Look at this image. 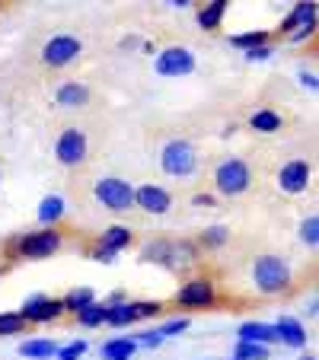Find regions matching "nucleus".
<instances>
[{"label":"nucleus","mask_w":319,"mask_h":360,"mask_svg":"<svg viewBox=\"0 0 319 360\" xmlns=\"http://www.w3.org/2000/svg\"><path fill=\"white\" fill-rule=\"evenodd\" d=\"M160 169L173 179H189L198 172V150L185 137H173L160 150Z\"/></svg>","instance_id":"3"},{"label":"nucleus","mask_w":319,"mask_h":360,"mask_svg":"<svg viewBox=\"0 0 319 360\" xmlns=\"http://www.w3.org/2000/svg\"><path fill=\"white\" fill-rule=\"evenodd\" d=\"M61 245H64V233L58 226H42V230H29L10 239L7 255L20 262H42V259H51Z\"/></svg>","instance_id":"1"},{"label":"nucleus","mask_w":319,"mask_h":360,"mask_svg":"<svg viewBox=\"0 0 319 360\" xmlns=\"http://www.w3.org/2000/svg\"><path fill=\"white\" fill-rule=\"evenodd\" d=\"M58 341L55 338H26V341H20V357H26V360H51L58 354Z\"/></svg>","instance_id":"19"},{"label":"nucleus","mask_w":319,"mask_h":360,"mask_svg":"<svg viewBox=\"0 0 319 360\" xmlns=\"http://www.w3.org/2000/svg\"><path fill=\"white\" fill-rule=\"evenodd\" d=\"M26 326H45V322H58L64 316L61 297H48V293H29L23 306L16 309Z\"/></svg>","instance_id":"7"},{"label":"nucleus","mask_w":319,"mask_h":360,"mask_svg":"<svg viewBox=\"0 0 319 360\" xmlns=\"http://www.w3.org/2000/svg\"><path fill=\"white\" fill-rule=\"evenodd\" d=\"M106 313H109V306L96 300V303H89L87 309L77 313V322H80L83 328H99V326H106Z\"/></svg>","instance_id":"28"},{"label":"nucleus","mask_w":319,"mask_h":360,"mask_svg":"<svg viewBox=\"0 0 319 360\" xmlns=\"http://www.w3.org/2000/svg\"><path fill=\"white\" fill-rule=\"evenodd\" d=\"M26 332V322H23L20 313H0V338H13V335H23Z\"/></svg>","instance_id":"32"},{"label":"nucleus","mask_w":319,"mask_h":360,"mask_svg":"<svg viewBox=\"0 0 319 360\" xmlns=\"http://www.w3.org/2000/svg\"><path fill=\"white\" fill-rule=\"evenodd\" d=\"M141 48H144V55H156V48H154V41H141Z\"/></svg>","instance_id":"42"},{"label":"nucleus","mask_w":319,"mask_h":360,"mask_svg":"<svg viewBox=\"0 0 319 360\" xmlns=\"http://www.w3.org/2000/svg\"><path fill=\"white\" fill-rule=\"evenodd\" d=\"M310 182H313V166L300 157L287 160L278 169V188L284 191V195H304V191L310 188Z\"/></svg>","instance_id":"12"},{"label":"nucleus","mask_w":319,"mask_h":360,"mask_svg":"<svg viewBox=\"0 0 319 360\" xmlns=\"http://www.w3.org/2000/svg\"><path fill=\"white\" fill-rule=\"evenodd\" d=\"M214 201H218V198L208 195V191H198V195H192V204H195V207H214Z\"/></svg>","instance_id":"40"},{"label":"nucleus","mask_w":319,"mask_h":360,"mask_svg":"<svg viewBox=\"0 0 319 360\" xmlns=\"http://www.w3.org/2000/svg\"><path fill=\"white\" fill-rule=\"evenodd\" d=\"M80 55H83V41L77 39V35H70V32L51 35V39L42 45V64L51 68V70L68 68V64H74Z\"/></svg>","instance_id":"8"},{"label":"nucleus","mask_w":319,"mask_h":360,"mask_svg":"<svg viewBox=\"0 0 319 360\" xmlns=\"http://www.w3.org/2000/svg\"><path fill=\"white\" fill-rule=\"evenodd\" d=\"M55 102L61 109H83L89 102V86L87 83H77V80H68L55 89Z\"/></svg>","instance_id":"16"},{"label":"nucleus","mask_w":319,"mask_h":360,"mask_svg":"<svg viewBox=\"0 0 319 360\" xmlns=\"http://www.w3.org/2000/svg\"><path fill=\"white\" fill-rule=\"evenodd\" d=\"M131 306H135L137 319H154L156 313H163V303H156V300H131Z\"/></svg>","instance_id":"35"},{"label":"nucleus","mask_w":319,"mask_h":360,"mask_svg":"<svg viewBox=\"0 0 319 360\" xmlns=\"http://www.w3.org/2000/svg\"><path fill=\"white\" fill-rule=\"evenodd\" d=\"M227 243H230V230H227L224 224L204 226V230L198 233V245H201V249H224Z\"/></svg>","instance_id":"27"},{"label":"nucleus","mask_w":319,"mask_h":360,"mask_svg":"<svg viewBox=\"0 0 319 360\" xmlns=\"http://www.w3.org/2000/svg\"><path fill=\"white\" fill-rule=\"evenodd\" d=\"M166 7H176V10H185V7H192V0H170Z\"/></svg>","instance_id":"41"},{"label":"nucleus","mask_w":319,"mask_h":360,"mask_svg":"<svg viewBox=\"0 0 319 360\" xmlns=\"http://www.w3.org/2000/svg\"><path fill=\"white\" fill-rule=\"evenodd\" d=\"M316 32V22H306L304 29H297V32H291L287 35V41H294V45H297V41H304V39H310V35Z\"/></svg>","instance_id":"39"},{"label":"nucleus","mask_w":319,"mask_h":360,"mask_svg":"<svg viewBox=\"0 0 319 360\" xmlns=\"http://www.w3.org/2000/svg\"><path fill=\"white\" fill-rule=\"evenodd\" d=\"M252 188V169L246 160L224 157L214 166V191L224 198H239Z\"/></svg>","instance_id":"4"},{"label":"nucleus","mask_w":319,"mask_h":360,"mask_svg":"<svg viewBox=\"0 0 319 360\" xmlns=\"http://www.w3.org/2000/svg\"><path fill=\"white\" fill-rule=\"evenodd\" d=\"M173 303L179 309H211L218 306V287L211 278H192L173 293Z\"/></svg>","instance_id":"9"},{"label":"nucleus","mask_w":319,"mask_h":360,"mask_svg":"<svg viewBox=\"0 0 319 360\" xmlns=\"http://www.w3.org/2000/svg\"><path fill=\"white\" fill-rule=\"evenodd\" d=\"M195 51L192 48H182V45H170L163 51H156L154 58V70L160 77H189L195 74Z\"/></svg>","instance_id":"10"},{"label":"nucleus","mask_w":319,"mask_h":360,"mask_svg":"<svg viewBox=\"0 0 319 360\" xmlns=\"http://www.w3.org/2000/svg\"><path fill=\"white\" fill-rule=\"evenodd\" d=\"M189 326H192V319L189 316H179V319H170V322H163V326L156 328L160 332V338H176V335H182V332H189Z\"/></svg>","instance_id":"34"},{"label":"nucleus","mask_w":319,"mask_h":360,"mask_svg":"<svg viewBox=\"0 0 319 360\" xmlns=\"http://www.w3.org/2000/svg\"><path fill=\"white\" fill-rule=\"evenodd\" d=\"M230 45L239 48V51H252V48H262V45H272V32L268 29H252V32H239L230 35Z\"/></svg>","instance_id":"24"},{"label":"nucleus","mask_w":319,"mask_h":360,"mask_svg":"<svg viewBox=\"0 0 319 360\" xmlns=\"http://www.w3.org/2000/svg\"><path fill=\"white\" fill-rule=\"evenodd\" d=\"M237 341H252V345L272 347V345H278V332H275V326H268V322L249 319L237 328Z\"/></svg>","instance_id":"15"},{"label":"nucleus","mask_w":319,"mask_h":360,"mask_svg":"<svg viewBox=\"0 0 319 360\" xmlns=\"http://www.w3.org/2000/svg\"><path fill=\"white\" fill-rule=\"evenodd\" d=\"M135 207H141L144 214H166L173 207V195L163 188V185H154V182H144V185H135Z\"/></svg>","instance_id":"13"},{"label":"nucleus","mask_w":319,"mask_h":360,"mask_svg":"<svg viewBox=\"0 0 319 360\" xmlns=\"http://www.w3.org/2000/svg\"><path fill=\"white\" fill-rule=\"evenodd\" d=\"M93 195H96V201L112 214H125L135 207V185H131L128 179L102 176L99 182L93 185Z\"/></svg>","instance_id":"5"},{"label":"nucleus","mask_w":319,"mask_h":360,"mask_svg":"<svg viewBox=\"0 0 319 360\" xmlns=\"http://www.w3.org/2000/svg\"><path fill=\"white\" fill-rule=\"evenodd\" d=\"M135 45H141V41H137L135 35H128V39H122V48H135Z\"/></svg>","instance_id":"43"},{"label":"nucleus","mask_w":319,"mask_h":360,"mask_svg":"<svg viewBox=\"0 0 319 360\" xmlns=\"http://www.w3.org/2000/svg\"><path fill=\"white\" fill-rule=\"evenodd\" d=\"M87 351H89V341L87 338H74V341H68V345L58 347L55 360H80Z\"/></svg>","instance_id":"33"},{"label":"nucleus","mask_w":319,"mask_h":360,"mask_svg":"<svg viewBox=\"0 0 319 360\" xmlns=\"http://www.w3.org/2000/svg\"><path fill=\"white\" fill-rule=\"evenodd\" d=\"M230 360H268V347H265V345H252V341H237Z\"/></svg>","instance_id":"31"},{"label":"nucleus","mask_w":319,"mask_h":360,"mask_svg":"<svg viewBox=\"0 0 319 360\" xmlns=\"http://www.w3.org/2000/svg\"><path fill=\"white\" fill-rule=\"evenodd\" d=\"M64 214H68V201H64L61 195H45L39 201V211H35V217H39L42 226H58L64 220Z\"/></svg>","instance_id":"18"},{"label":"nucleus","mask_w":319,"mask_h":360,"mask_svg":"<svg viewBox=\"0 0 319 360\" xmlns=\"http://www.w3.org/2000/svg\"><path fill=\"white\" fill-rule=\"evenodd\" d=\"M297 236H300V243H304V245L316 249V245H319V217H316V214H310V217L300 220Z\"/></svg>","instance_id":"30"},{"label":"nucleus","mask_w":319,"mask_h":360,"mask_svg":"<svg viewBox=\"0 0 319 360\" xmlns=\"http://www.w3.org/2000/svg\"><path fill=\"white\" fill-rule=\"evenodd\" d=\"M275 332H278V345H287L294 351H304L306 347V326L294 316H278V322H272Z\"/></svg>","instance_id":"14"},{"label":"nucleus","mask_w":319,"mask_h":360,"mask_svg":"<svg viewBox=\"0 0 319 360\" xmlns=\"http://www.w3.org/2000/svg\"><path fill=\"white\" fill-rule=\"evenodd\" d=\"M0 182H4V179H0Z\"/></svg>","instance_id":"45"},{"label":"nucleus","mask_w":319,"mask_h":360,"mask_svg":"<svg viewBox=\"0 0 319 360\" xmlns=\"http://www.w3.org/2000/svg\"><path fill=\"white\" fill-rule=\"evenodd\" d=\"M137 316H135V306H131V300H125V303H112L109 313H106V326L112 328H128L135 326Z\"/></svg>","instance_id":"26"},{"label":"nucleus","mask_w":319,"mask_h":360,"mask_svg":"<svg viewBox=\"0 0 319 360\" xmlns=\"http://www.w3.org/2000/svg\"><path fill=\"white\" fill-rule=\"evenodd\" d=\"M275 55V45H262V48H252V51H246V61H252V64H262V61H268V58Z\"/></svg>","instance_id":"37"},{"label":"nucleus","mask_w":319,"mask_h":360,"mask_svg":"<svg viewBox=\"0 0 319 360\" xmlns=\"http://www.w3.org/2000/svg\"><path fill=\"white\" fill-rule=\"evenodd\" d=\"M166 255H170V243H166V239L147 243L141 249V262H144V265H163L166 268Z\"/></svg>","instance_id":"29"},{"label":"nucleus","mask_w":319,"mask_h":360,"mask_svg":"<svg viewBox=\"0 0 319 360\" xmlns=\"http://www.w3.org/2000/svg\"><path fill=\"white\" fill-rule=\"evenodd\" d=\"M297 80H300V86H304V89H310V93H316L319 80H316V74H313V70L300 68V70H297Z\"/></svg>","instance_id":"38"},{"label":"nucleus","mask_w":319,"mask_h":360,"mask_svg":"<svg viewBox=\"0 0 319 360\" xmlns=\"http://www.w3.org/2000/svg\"><path fill=\"white\" fill-rule=\"evenodd\" d=\"M252 284L265 297H278V293L291 290L294 284V268L281 255H256L252 262Z\"/></svg>","instance_id":"2"},{"label":"nucleus","mask_w":319,"mask_h":360,"mask_svg":"<svg viewBox=\"0 0 319 360\" xmlns=\"http://www.w3.org/2000/svg\"><path fill=\"white\" fill-rule=\"evenodd\" d=\"M249 128L256 131V134H275V131H281V128H284V118H281L275 109H268V105H262V109H256V112H252V118H249Z\"/></svg>","instance_id":"22"},{"label":"nucleus","mask_w":319,"mask_h":360,"mask_svg":"<svg viewBox=\"0 0 319 360\" xmlns=\"http://www.w3.org/2000/svg\"><path fill=\"white\" fill-rule=\"evenodd\" d=\"M131 243H135V233H131L128 226H122V224H112V226H106V230L99 233L96 245L89 249V259L102 262V265H112V262L118 259V252H125Z\"/></svg>","instance_id":"6"},{"label":"nucleus","mask_w":319,"mask_h":360,"mask_svg":"<svg viewBox=\"0 0 319 360\" xmlns=\"http://www.w3.org/2000/svg\"><path fill=\"white\" fill-rule=\"evenodd\" d=\"M300 360H316V357H313V354H306V357H300Z\"/></svg>","instance_id":"44"},{"label":"nucleus","mask_w":319,"mask_h":360,"mask_svg":"<svg viewBox=\"0 0 319 360\" xmlns=\"http://www.w3.org/2000/svg\"><path fill=\"white\" fill-rule=\"evenodd\" d=\"M102 360H131L137 354V341L135 338H109L99 347Z\"/></svg>","instance_id":"23"},{"label":"nucleus","mask_w":319,"mask_h":360,"mask_svg":"<svg viewBox=\"0 0 319 360\" xmlns=\"http://www.w3.org/2000/svg\"><path fill=\"white\" fill-rule=\"evenodd\" d=\"M87 153H89V141L80 128H64L55 141V157L61 166L74 169V166L87 163Z\"/></svg>","instance_id":"11"},{"label":"nucleus","mask_w":319,"mask_h":360,"mask_svg":"<svg viewBox=\"0 0 319 360\" xmlns=\"http://www.w3.org/2000/svg\"><path fill=\"white\" fill-rule=\"evenodd\" d=\"M319 4H313V0H306V4H294V10L281 20V26H278V32H284V35H291V32H297V29H304L306 22H316V13H319Z\"/></svg>","instance_id":"17"},{"label":"nucleus","mask_w":319,"mask_h":360,"mask_svg":"<svg viewBox=\"0 0 319 360\" xmlns=\"http://www.w3.org/2000/svg\"><path fill=\"white\" fill-rule=\"evenodd\" d=\"M61 303H64V313H80V309H87L89 303H96V293H93V287H70L68 290V297H61Z\"/></svg>","instance_id":"25"},{"label":"nucleus","mask_w":319,"mask_h":360,"mask_svg":"<svg viewBox=\"0 0 319 360\" xmlns=\"http://www.w3.org/2000/svg\"><path fill=\"white\" fill-rule=\"evenodd\" d=\"M135 341H137V347H150V351L163 345V338H160V332H156V328H147V332L135 335Z\"/></svg>","instance_id":"36"},{"label":"nucleus","mask_w":319,"mask_h":360,"mask_svg":"<svg viewBox=\"0 0 319 360\" xmlns=\"http://www.w3.org/2000/svg\"><path fill=\"white\" fill-rule=\"evenodd\" d=\"M227 0H211V4H204V7H198V26L204 29V32H214V29H220V22H224L227 16Z\"/></svg>","instance_id":"21"},{"label":"nucleus","mask_w":319,"mask_h":360,"mask_svg":"<svg viewBox=\"0 0 319 360\" xmlns=\"http://www.w3.org/2000/svg\"><path fill=\"white\" fill-rule=\"evenodd\" d=\"M198 262V249L192 243H170V255H166V268L170 271H185Z\"/></svg>","instance_id":"20"}]
</instances>
